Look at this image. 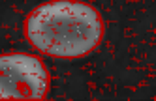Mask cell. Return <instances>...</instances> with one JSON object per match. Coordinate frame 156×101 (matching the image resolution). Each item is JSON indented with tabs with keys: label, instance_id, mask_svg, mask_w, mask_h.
Segmentation results:
<instances>
[{
	"label": "cell",
	"instance_id": "1",
	"mask_svg": "<svg viewBox=\"0 0 156 101\" xmlns=\"http://www.w3.org/2000/svg\"><path fill=\"white\" fill-rule=\"evenodd\" d=\"M100 13L79 0H51L40 4L25 19L27 39L55 58H81L104 38Z\"/></svg>",
	"mask_w": 156,
	"mask_h": 101
},
{
	"label": "cell",
	"instance_id": "2",
	"mask_svg": "<svg viewBox=\"0 0 156 101\" xmlns=\"http://www.w3.org/2000/svg\"><path fill=\"white\" fill-rule=\"evenodd\" d=\"M49 86V71L40 58L27 52L0 54V99L40 101Z\"/></svg>",
	"mask_w": 156,
	"mask_h": 101
}]
</instances>
